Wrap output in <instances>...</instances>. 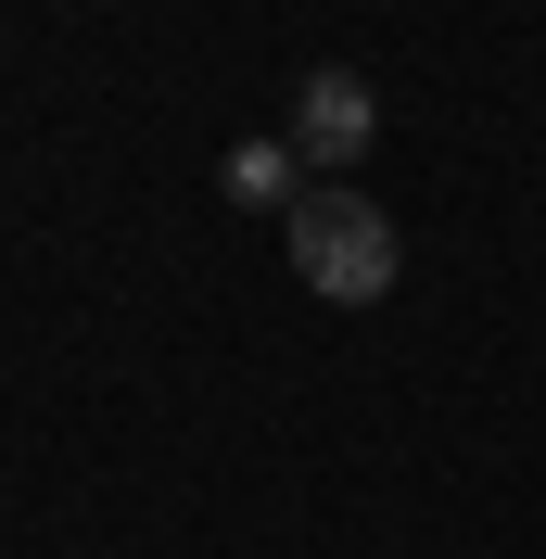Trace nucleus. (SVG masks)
<instances>
[{
  "label": "nucleus",
  "mask_w": 546,
  "mask_h": 559,
  "mask_svg": "<svg viewBox=\"0 0 546 559\" xmlns=\"http://www.w3.org/2000/svg\"><path fill=\"white\" fill-rule=\"evenodd\" d=\"M280 229H293L306 293H331V306H381V293H394V216H381L369 191H306Z\"/></svg>",
  "instance_id": "obj_1"
},
{
  "label": "nucleus",
  "mask_w": 546,
  "mask_h": 559,
  "mask_svg": "<svg viewBox=\"0 0 546 559\" xmlns=\"http://www.w3.org/2000/svg\"><path fill=\"white\" fill-rule=\"evenodd\" d=\"M369 128H381V103H369V76H343V64H318L306 90H293V153H306V166H356V153H369Z\"/></svg>",
  "instance_id": "obj_2"
},
{
  "label": "nucleus",
  "mask_w": 546,
  "mask_h": 559,
  "mask_svg": "<svg viewBox=\"0 0 546 559\" xmlns=\"http://www.w3.org/2000/svg\"><path fill=\"white\" fill-rule=\"evenodd\" d=\"M216 191H229V204H268V216H293V204H306V153H293V140H229Z\"/></svg>",
  "instance_id": "obj_3"
}]
</instances>
